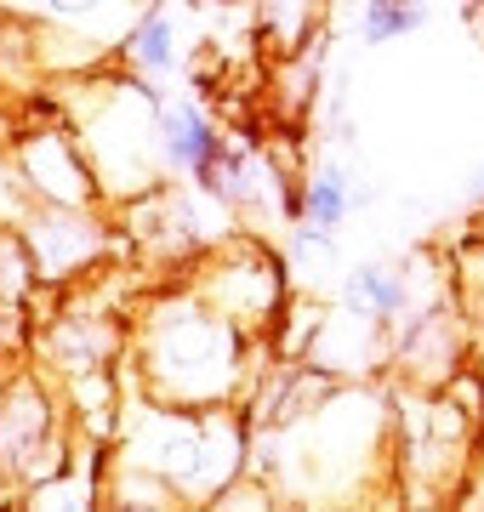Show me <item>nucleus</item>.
I'll return each instance as SVG.
<instances>
[{"label":"nucleus","mask_w":484,"mask_h":512,"mask_svg":"<svg viewBox=\"0 0 484 512\" xmlns=\"http://www.w3.org/2000/svg\"><path fill=\"white\" fill-rule=\"evenodd\" d=\"M257 342L228 313H217L194 285L160 291L149 308H137L126 330L131 387L154 404L177 410H211L240 404V393L257 382Z\"/></svg>","instance_id":"nucleus-1"},{"label":"nucleus","mask_w":484,"mask_h":512,"mask_svg":"<svg viewBox=\"0 0 484 512\" xmlns=\"http://www.w3.org/2000/svg\"><path fill=\"white\" fill-rule=\"evenodd\" d=\"M114 461L149 467L154 478L171 484L177 501H217L251 467V433H245V421L234 404L177 410V404H154L137 393V404L120 421Z\"/></svg>","instance_id":"nucleus-2"},{"label":"nucleus","mask_w":484,"mask_h":512,"mask_svg":"<svg viewBox=\"0 0 484 512\" xmlns=\"http://www.w3.org/2000/svg\"><path fill=\"white\" fill-rule=\"evenodd\" d=\"M188 285L217 313H228L240 330L262 336V342H268V330L280 325L285 302H291V268H285V256L257 245V239H223V245L200 251Z\"/></svg>","instance_id":"nucleus-3"},{"label":"nucleus","mask_w":484,"mask_h":512,"mask_svg":"<svg viewBox=\"0 0 484 512\" xmlns=\"http://www.w3.org/2000/svg\"><path fill=\"white\" fill-rule=\"evenodd\" d=\"M69 461V439H63V410L46 376L18 370L0 382V478L35 490Z\"/></svg>","instance_id":"nucleus-4"},{"label":"nucleus","mask_w":484,"mask_h":512,"mask_svg":"<svg viewBox=\"0 0 484 512\" xmlns=\"http://www.w3.org/2000/svg\"><path fill=\"white\" fill-rule=\"evenodd\" d=\"M23 239L40 268V285H69L92 274L109 251V228L97 222V205H35L23 217Z\"/></svg>","instance_id":"nucleus-5"},{"label":"nucleus","mask_w":484,"mask_h":512,"mask_svg":"<svg viewBox=\"0 0 484 512\" xmlns=\"http://www.w3.org/2000/svg\"><path fill=\"white\" fill-rule=\"evenodd\" d=\"M12 154H18V171L35 194V205H103V183H97L75 131L40 126L29 137H18Z\"/></svg>","instance_id":"nucleus-6"},{"label":"nucleus","mask_w":484,"mask_h":512,"mask_svg":"<svg viewBox=\"0 0 484 512\" xmlns=\"http://www.w3.org/2000/svg\"><path fill=\"white\" fill-rule=\"evenodd\" d=\"M160 160H166V177H183V183L211 188V177L223 171L228 148L223 131L211 126V114L188 97H160Z\"/></svg>","instance_id":"nucleus-7"},{"label":"nucleus","mask_w":484,"mask_h":512,"mask_svg":"<svg viewBox=\"0 0 484 512\" xmlns=\"http://www.w3.org/2000/svg\"><path fill=\"white\" fill-rule=\"evenodd\" d=\"M342 308L376 325H399L416 308V285H410V262H354L342 279Z\"/></svg>","instance_id":"nucleus-8"},{"label":"nucleus","mask_w":484,"mask_h":512,"mask_svg":"<svg viewBox=\"0 0 484 512\" xmlns=\"http://www.w3.org/2000/svg\"><path fill=\"white\" fill-rule=\"evenodd\" d=\"M120 57H126L131 74L143 80H166V74L183 69V40H177V18L166 6H143L137 23L120 35Z\"/></svg>","instance_id":"nucleus-9"},{"label":"nucleus","mask_w":484,"mask_h":512,"mask_svg":"<svg viewBox=\"0 0 484 512\" xmlns=\"http://www.w3.org/2000/svg\"><path fill=\"white\" fill-rule=\"evenodd\" d=\"M319 6L325 0H257V40L274 57L302 52L319 35Z\"/></svg>","instance_id":"nucleus-10"},{"label":"nucleus","mask_w":484,"mask_h":512,"mask_svg":"<svg viewBox=\"0 0 484 512\" xmlns=\"http://www.w3.org/2000/svg\"><path fill=\"white\" fill-rule=\"evenodd\" d=\"M354 211V183H348V171L342 165H319L314 177L291 194V217L297 222H314V228H342Z\"/></svg>","instance_id":"nucleus-11"},{"label":"nucleus","mask_w":484,"mask_h":512,"mask_svg":"<svg viewBox=\"0 0 484 512\" xmlns=\"http://www.w3.org/2000/svg\"><path fill=\"white\" fill-rule=\"evenodd\" d=\"M416 29H428L422 0H359V46H393Z\"/></svg>","instance_id":"nucleus-12"},{"label":"nucleus","mask_w":484,"mask_h":512,"mask_svg":"<svg viewBox=\"0 0 484 512\" xmlns=\"http://www.w3.org/2000/svg\"><path fill=\"white\" fill-rule=\"evenodd\" d=\"M40 285V268L29 256L23 228H0V308H29Z\"/></svg>","instance_id":"nucleus-13"},{"label":"nucleus","mask_w":484,"mask_h":512,"mask_svg":"<svg viewBox=\"0 0 484 512\" xmlns=\"http://www.w3.org/2000/svg\"><path fill=\"white\" fill-rule=\"evenodd\" d=\"M29 211H35V194H29V183H23L18 154L0 148V228H23Z\"/></svg>","instance_id":"nucleus-14"},{"label":"nucleus","mask_w":484,"mask_h":512,"mask_svg":"<svg viewBox=\"0 0 484 512\" xmlns=\"http://www.w3.org/2000/svg\"><path fill=\"white\" fill-rule=\"evenodd\" d=\"M467 188H473V200H484V160L467 171Z\"/></svg>","instance_id":"nucleus-15"},{"label":"nucleus","mask_w":484,"mask_h":512,"mask_svg":"<svg viewBox=\"0 0 484 512\" xmlns=\"http://www.w3.org/2000/svg\"><path fill=\"white\" fill-rule=\"evenodd\" d=\"M473 239H484V200H479V217H473Z\"/></svg>","instance_id":"nucleus-16"},{"label":"nucleus","mask_w":484,"mask_h":512,"mask_svg":"<svg viewBox=\"0 0 484 512\" xmlns=\"http://www.w3.org/2000/svg\"><path fill=\"white\" fill-rule=\"evenodd\" d=\"M456 6H462V12H484V0H456Z\"/></svg>","instance_id":"nucleus-17"}]
</instances>
